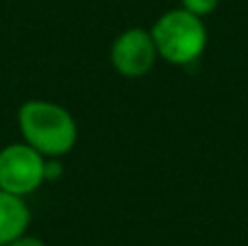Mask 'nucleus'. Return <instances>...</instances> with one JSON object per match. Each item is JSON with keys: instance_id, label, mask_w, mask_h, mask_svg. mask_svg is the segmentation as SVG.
I'll return each instance as SVG.
<instances>
[{"instance_id": "f257e3e1", "label": "nucleus", "mask_w": 248, "mask_h": 246, "mask_svg": "<svg viewBox=\"0 0 248 246\" xmlns=\"http://www.w3.org/2000/svg\"><path fill=\"white\" fill-rule=\"evenodd\" d=\"M17 129L22 142L44 157H63L77 146L78 124L74 116L55 100L31 98L17 109Z\"/></svg>"}, {"instance_id": "20e7f679", "label": "nucleus", "mask_w": 248, "mask_h": 246, "mask_svg": "<svg viewBox=\"0 0 248 246\" xmlns=\"http://www.w3.org/2000/svg\"><path fill=\"white\" fill-rule=\"evenodd\" d=\"M109 59H111L113 70L124 78H141L150 74L159 59L150 29L131 26L118 33L111 42Z\"/></svg>"}, {"instance_id": "6e6552de", "label": "nucleus", "mask_w": 248, "mask_h": 246, "mask_svg": "<svg viewBox=\"0 0 248 246\" xmlns=\"http://www.w3.org/2000/svg\"><path fill=\"white\" fill-rule=\"evenodd\" d=\"M7 246H48V244L44 242L42 238H37V235L24 233V235H20V238H16L13 242H9Z\"/></svg>"}, {"instance_id": "f03ea898", "label": "nucleus", "mask_w": 248, "mask_h": 246, "mask_svg": "<svg viewBox=\"0 0 248 246\" xmlns=\"http://www.w3.org/2000/svg\"><path fill=\"white\" fill-rule=\"evenodd\" d=\"M150 35L155 39L159 59L181 68L196 63L209 44L205 20L183 7L161 13L150 26Z\"/></svg>"}, {"instance_id": "423d86ee", "label": "nucleus", "mask_w": 248, "mask_h": 246, "mask_svg": "<svg viewBox=\"0 0 248 246\" xmlns=\"http://www.w3.org/2000/svg\"><path fill=\"white\" fill-rule=\"evenodd\" d=\"M181 7L198 17H207L220 7V0H181Z\"/></svg>"}, {"instance_id": "39448f33", "label": "nucleus", "mask_w": 248, "mask_h": 246, "mask_svg": "<svg viewBox=\"0 0 248 246\" xmlns=\"http://www.w3.org/2000/svg\"><path fill=\"white\" fill-rule=\"evenodd\" d=\"M31 225V209L24 196L0 190V246L24 235Z\"/></svg>"}, {"instance_id": "0eeeda50", "label": "nucleus", "mask_w": 248, "mask_h": 246, "mask_svg": "<svg viewBox=\"0 0 248 246\" xmlns=\"http://www.w3.org/2000/svg\"><path fill=\"white\" fill-rule=\"evenodd\" d=\"M65 172L61 157H46L44 161V181H59Z\"/></svg>"}, {"instance_id": "7ed1b4c3", "label": "nucleus", "mask_w": 248, "mask_h": 246, "mask_svg": "<svg viewBox=\"0 0 248 246\" xmlns=\"http://www.w3.org/2000/svg\"><path fill=\"white\" fill-rule=\"evenodd\" d=\"M46 157L26 142H13L0 151V190L29 196L44 185Z\"/></svg>"}]
</instances>
